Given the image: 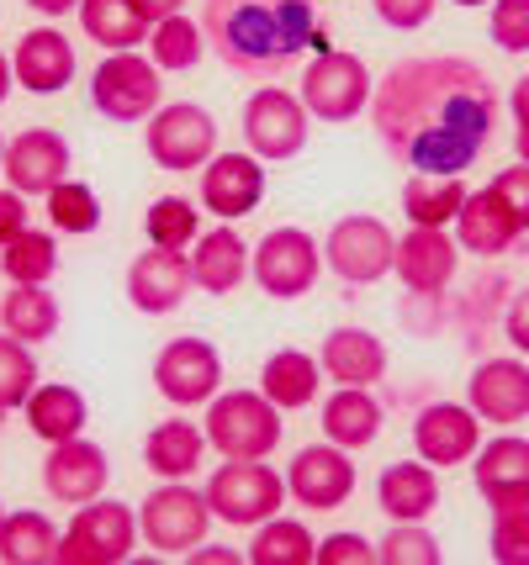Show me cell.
<instances>
[{
  "mask_svg": "<svg viewBox=\"0 0 529 565\" xmlns=\"http://www.w3.org/2000/svg\"><path fill=\"white\" fill-rule=\"evenodd\" d=\"M381 148L413 174H461L477 164L498 127V85L472 58H403L371 90Z\"/></svg>",
  "mask_w": 529,
  "mask_h": 565,
  "instance_id": "cell-1",
  "label": "cell"
},
{
  "mask_svg": "<svg viewBox=\"0 0 529 565\" xmlns=\"http://www.w3.org/2000/svg\"><path fill=\"white\" fill-rule=\"evenodd\" d=\"M207 49L223 58V70L276 85L307 53V43L324 53L318 6L313 0H207L202 6Z\"/></svg>",
  "mask_w": 529,
  "mask_h": 565,
  "instance_id": "cell-2",
  "label": "cell"
},
{
  "mask_svg": "<svg viewBox=\"0 0 529 565\" xmlns=\"http://www.w3.org/2000/svg\"><path fill=\"white\" fill-rule=\"evenodd\" d=\"M202 434L223 460H271L281 449L286 423L265 392H223L207 402Z\"/></svg>",
  "mask_w": 529,
  "mask_h": 565,
  "instance_id": "cell-3",
  "label": "cell"
},
{
  "mask_svg": "<svg viewBox=\"0 0 529 565\" xmlns=\"http://www.w3.org/2000/svg\"><path fill=\"white\" fill-rule=\"evenodd\" d=\"M133 544H138V513L127 502L96 497V502L75 508L70 529L59 534L53 565H123Z\"/></svg>",
  "mask_w": 529,
  "mask_h": 565,
  "instance_id": "cell-4",
  "label": "cell"
},
{
  "mask_svg": "<svg viewBox=\"0 0 529 565\" xmlns=\"http://www.w3.org/2000/svg\"><path fill=\"white\" fill-rule=\"evenodd\" d=\"M207 508L233 529H260L286 508V476H276L265 460H228L207 481Z\"/></svg>",
  "mask_w": 529,
  "mask_h": 565,
  "instance_id": "cell-5",
  "label": "cell"
},
{
  "mask_svg": "<svg viewBox=\"0 0 529 565\" xmlns=\"http://www.w3.org/2000/svg\"><path fill=\"white\" fill-rule=\"evenodd\" d=\"M91 106L102 111L106 122H117V127L149 122L154 111L165 106V79H159V64L144 58V53H112L102 70L91 74Z\"/></svg>",
  "mask_w": 529,
  "mask_h": 565,
  "instance_id": "cell-6",
  "label": "cell"
},
{
  "mask_svg": "<svg viewBox=\"0 0 529 565\" xmlns=\"http://www.w3.org/2000/svg\"><path fill=\"white\" fill-rule=\"evenodd\" d=\"M392 259H398V238L381 217H366V212H350L328 227L324 238V270H334L345 286H377L392 275Z\"/></svg>",
  "mask_w": 529,
  "mask_h": 565,
  "instance_id": "cell-7",
  "label": "cell"
},
{
  "mask_svg": "<svg viewBox=\"0 0 529 565\" xmlns=\"http://www.w3.org/2000/svg\"><path fill=\"white\" fill-rule=\"evenodd\" d=\"M371 90H377V79H371L360 53L324 49L307 64L297 96H303L307 117H318V122H350V117H360L371 106Z\"/></svg>",
  "mask_w": 529,
  "mask_h": 565,
  "instance_id": "cell-8",
  "label": "cell"
},
{
  "mask_svg": "<svg viewBox=\"0 0 529 565\" xmlns=\"http://www.w3.org/2000/svg\"><path fill=\"white\" fill-rule=\"evenodd\" d=\"M250 275L260 280V291L276 296V301H297L318 286L324 275V244L303 233V227H276L265 233L260 248L250 254Z\"/></svg>",
  "mask_w": 529,
  "mask_h": 565,
  "instance_id": "cell-9",
  "label": "cell"
},
{
  "mask_svg": "<svg viewBox=\"0 0 529 565\" xmlns=\"http://www.w3.org/2000/svg\"><path fill=\"white\" fill-rule=\"evenodd\" d=\"M207 529H212L207 492L186 487V481H165V487L149 492L144 508H138V534H144V544L159 550V555H186V550H197V544L207 540Z\"/></svg>",
  "mask_w": 529,
  "mask_h": 565,
  "instance_id": "cell-10",
  "label": "cell"
},
{
  "mask_svg": "<svg viewBox=\"0 0 529 565\" xmlns=\"http://www.w3.org/2000/svg\"><path fill=\"white\" fill-rule=\"evenodd\" d=\"M144 148L159 170H202L207 159L218 153V122L212 111L197 106V100H170L159 106L144 127Z\"/></svg>",
  "mask_w": 529,
  "mask_h": 565,
  "instance_id": "cell-11",
  "label": "cell"
},
{
  "mask_svg": "<svg viewBox=\"0 0 529 565\" xmlns=\"http://www.w3.org/2000/svg\"><path fill=\"white\" fill-rule=\"evenodd\" d=\"M244 143L260 164H281L297 159L307 148V106L303 96L281 90V85H260L244 100Z\"/></svg>",
  "mask_w": 529,
  "mask_h": 565,
  "instance_id": "cell-12",
  "label": "cell"
},
{
  "mask_svg": "<svg viewBox=\"0 0 529 565\" xmlns=\"http://www.w3.org/2000/svg\"><path fill=\"white\" fill-rule=\"evenodd\" d=\"M223 386V354L207 339H170L154 354V392L170 407H207Z\"/></svg>",
  "mask_w": 529,
  "mask_h": 565,
  "instance_id": "cell-13",
  "label": "cell"
},
{
  "mask_svg": "<svg viewBox=\"0 0 529 565\" xmlns=\"http://www.w3.org/2000/svg\"><path fill=\"white\" fill-rule=\"evenodd\" d=\"M70 164H75V153H70V138L64 132H53V127H27L17 132L11 143H6V185L11 191H22V196H49L59 180H70Z\"/></svg>",
  "mask_w": 529,
  "mask_h": 565,
  "instance_id": "cell-14",
  "label": "cell"
},
{
  "mask_svg": "<svg viewBox=\"0 0 529 565\" xmlns=\"http://www.w3.org/2000/svg\"><path fill=\"white\" fill-rule=\"evenodd\" d=\"M350 492H355L350 449H339V444L297 449V460L286 470V497H297L307 513H334V508L350 502Z\"/></svg>",
  "mask_w": 529,
  "mask_h": 565,
  "instance_id": "cell-15",
  "label": "cell"
},
{
  "mask_svg": "<svg viewBox=\"0 0 529 565\" xmlns=\"http://www.w3.org/2000/svg\"><path fill=\"white\" fill-rule=\"evenodd\" d=\"M112 481V460H106L102 444H91L85 434L64 444H49V460H43V492L59 508H85L96 502Z\"/></svg>",
  "mask_w": 529,
  "mask_h": 565,
  "instance_id": "cell-16",
  "label": "cell"
},
{
  "mask_svg": "<svg viewBox=\"0 0 529 565\" xmlns=\"http://www.w3.org/2000/svg\"><path fill=\"white\" fill-rule=\"evenodd\" d=\"M466 407L493 428H514L529 418V365L519 354H498L482 360L466 381Z\"/></svg>",
  "mask_w": 529,
  "mask_h": 565,
  "instance_id": "cell-17",
  "label": "cell"
},
{
  "mask_svg": "<svg viewBox=\"0 0 529 565\" xmlns=\"http://www.w3.org/2000/svg\"><path fill=\"white\" fill-rule=\"evenodd\" d=\"M482 428L487 423L466 407V402H429L424 413L413 418V449L429 466H466L482 449Z\"/></svg>",
  "mask_w": 529,
  "mask_h": 565,
  "instance_id": "cell-18",
  "label": "cell"
},
{
  "mask_svg": "<svg viewBox=\"0 0 529 565\" xmlns=\"http://www.w3.org/2000/svg\"><path fill=\"white\" fill-rule=\"evenodd\" d=\"M191 291H197V280H191V254L149 244V254H138V259L127 265V301H133L144 318L176 312Z\"/></svg>",
  "mask_w": 529,
  "mask_h": 565,
  "instance_id": "cell-19",
  "label": "cell"
},
{
  "mask_svg": "<svg viewBox=\"0 0 529 565\" xmlns=\"http://www.w3.org/2000/svg\"><path fill=\"white\" fill-rule=\"evenodd\" d=\"M455 265H461V244L451 238V227H408L398 238V259L392 270L413 296H445V286L455 280Z\"/></svg>",
  "mask_w": 529,
  "mask_h": 565,
  "instance_id": "cell-20",
  "label": "cell"
},
{
  "mask_svg": "<svg viewBox=\"0 0 529 565\" xmlns=\"http://www.w3.org/2000/svg\"><path fill=\"white\" fill-rule=\"evenodd\" d=\"M265 201V164L254 153H212L202 164V206L218 222L250 217Z\"/></svg>",
  "mask_w": 529,
  "mask_h": 565,
  "instance_id": "cell-21",
  "label": "cell"
},
{
  "mask_svg": "<svg viewBox=\"0 0 529 565\" xmlns=\"http://www.w3.org/2000/svg\"><path fill=\"white\" fill-rule=\"evenodd\" d=\"M75 70H80L75 43L59 26H32L17 43V53H11V74H17V85L27 96H59L75 79Z\"/></svg>",
  "mask_w": 529,
  "mask_h": 565,
  "instance_id": "cell-22",
  "label": "cell"
},
{
  "mask_svg": "<svg viewBox=\"0 0 529 565\" xmlns=\"http://www.w3.org/2000/svg\"><path fill=\"white\" fill-rule=\"evenodd\" d=\"M525 233H519V222L508 212L498 191L493 185H482V191H466L461 201V212H455V244L466 248V254H482V259H498L508 248L519 244Z\"/></svg>",
  "mask_w": 529,
  "mask_h": 565,
  "instance_id": "cell-23",
  "label": "cell"
},
{
  "mask_svg": "<svg viewBox=\"0 0 529 565\" xmlns=\"http://www.w3.org/2000/svg\"><path fill=\"white\" fill-rule=\"evenodd\" d=\"M477 460V492L487 508H508L529 497V439L519 434H498L472 455Z\"/></svg>",
  "mask_w": 529,
  "mask_h": 565,
  "instance_id": "cell-24",
  "label": "cell"
},
{
  "mask_svg": "<svg viewBox=\"0 0 529 565\" xmlns=\"http://www.w3.org/2000/svg\"><path fill=\"white\" fill-rule=\"evenodd\" d=\"M377 502L392 523H424L440 508V476L429 460H392L377 481Z\"/></svg>",
  "mask_w": 529,
  "mask_h": 565,
  "instance_id": "cell-25",
  "label": "cell"
},
{
  "mask_svg": "<svg viewBox=\"0 0 529 565\" xmlns=\"http://www.w3.org/2000/svg\"><path fill=\"white\" fill-rule=\"evenodd\" d=\"M324 381H339V386H377L387 375V344H381L371 328H334L324 339Z\"/></svg>",
  "mask_w": 529,
  "mask_h": 565,
  "instance_id": "cell-26",
  "label": "cell"
},
{
  "mask_svg": "<svg viewBox=\"0 0 529 565\" xmlns=\"http://www.w3.org/2000/svg\"><path fill=\"white\" fill-rule=\"evenodd\" d=\"M250 275V244L233 227H212L191 244V280L207 296H233Z\"/></svg>",
  "mask_w": 529,
  "mask_h": 565,
  "instance_id": "cell-27",
  "label": "cell"
},
{
  "mask_svg": "<svg viewBox=\"0 0 529 565\" xmlns=\"http://www.w3.org/2000/svg\"><path fill=\"white\" fill-rule=\"evenodd\" d=\"M22 418L43 444H64V439H80V434H85L91 407H85V396H80L75 386H64V381H43L38 392L27 396Z\"/></svg>",
  "mask_w": 529,
  "mask_h": 565,
  "instance_id": "cell-28",
  "label": "cell"
},
{
  "mask_svg": "<svg viewBox=\"0 0 529 565\" xmlns=\"http://www.w3.org/2000/svg\"><path fill=\"white\" fill-rule=\"evenodd\" d=\"M260 392L276 402L281 413H297L307 402H318L324 392V365L303 354V349H276L265 365H260Z\"/></svg>",
  "mask_w": 529,
  "mask_h": 565,
  "instance_id": "cell-29",
  "label": "cell"
},
{
  "mask_svg": "<svg viewBox=\"0 0 529 565\" xmlns=\"http://www.w3.org/2000/svg\"><path fill=\"white\" fill-rule=\"evenodd\" d=\"M202 455H207V434L186 418L154 423L149 439H144V466L159 481H186L191 470H202Z\"/></svg>",
  "mask_w": 529,
  "mask_h": 565,
  "instance_id": "cell-30",
  "label": "cell"
},
{
  "mask_svg": "<svg viewBox=\"0 0 529 565\" xmlns=\"http://www.w3.org/2000/svg\"><path fill=\"white\" fill-rule=\"evenodd\" d=\"M324 434L328 444H339V449H366V444H377L381 434V402L371 396V386H339V392L324 402Z\"/></svg>",
  "mask_w": 529,
  "mask_h": 565,
  "instance_id": "cell-31",
  "label": "cell"
},
{
  "mask_svg": "<svg viewBox=\"0 0 529 565\" xmlns=\"http://www.w3.org/2000/svg\"><path fill=\"white\" fill-rule=\"evenodd\" d=\"M80 26L91 43H102L112 53H133L138 43H149L154 26L138 17L133 0H80Z\"/></svg>",
  "mask_w": 529,
  "mask_h": 565,
  "instance_id": "cell-32",
  "label": "cell"
},
{
  "mask_svg": "<svg viewBox=\"0 0 529 565\" xmlns=\"http://www.w3.org/2000/svg\"><path fill=\"white\" fill-rule=\"evenodd\" d=\"M59 301L49 296V286H11V296H0V328L22 344H43L59 333Z\"/></svg>",
  "mask_w": 529,
  "mask_h": 565,
  "instance_id": "cell-33",
  "label": "cell"
},
{
  "mask_svg": "<svg viewBox=\"0 0 529 565\" xmlns=\"http://www.w3.org/2000/svg\"><path fill=\"white\" fill-rule=\"evenodd\" d=\"M461 201H466L461 174H408L403 185V212L413 227H451Z\"/></svg>",
  "mask_w": 529,
  "mask_h": 565,
  "instance_id": "cell-34",
  "label": "cell"
},
{
  "mask_svg": "<svg viewBox=\"0 0 529 565\" xmlns=\"http://www.w3.org/2000/svg\"><path fill=\"white\" fill-rule=\"evenodd\" d=\"M0 275L11 286H49L53 275H59V244H53V233L22 227L11 244L0 248Z\"/></svg>",
  "mask_w": 529,
  "mask_h": 565,
  "instance_id": "cell-35",
  "label": "cell"
},
{
  "mask_svg": "<svg viewBox=\"0 0 529 565\" xmlns=\"http://www.w3.org/2000/svg\"><path fill=\"white\" fill-rule=\"evenodd\" d=\"M59 555V529L43 513H11L0 523V561L6 565H53Z\"/></svg>",
  "mask_w": 529,
  "mask_h": 565,
  "instance_id": "cell-36",
  "label": "cell"
},
{
  "mask_svg": "<svg viewBox=\"0 0 529 565\" xmlns=\"http://www.w3.org/2000/svg\"><path fill=\"white\" fill-rule=\"evenodd\" d=\"M313 550H318V540L307 534V523H297V518H265L260 534L250 540V550H244V561L250 565H313Z\"/></svg>",
  "mask_w": 529,
  "mask_h": 565,
  "instance_id": "cell-37",
  "label": "cell"
},
{
  "mask_svg": "<svg viewBox=\"0 0 529 565\" xmlns=\"http://www.w3.org/2000/svg\"><path fill=\"white\" fill-rule=\"evenodd\" d=\"M202 53H207V32H202V22H191L186 11H180V17H165V22H154L149 58L159 64V74L165 70H197Z\"/></svg>",
  "mask_w": 529,
  "mask_h": 565,
  "instance_id": "cell-38",
  "label": "cell"
},
{
  "mask_svg": "<svg viewBox=\"0 0 529 565\" xmlns=\"http://www.w3.org/2000/svg\"><path fill=\"white\" fill-rule=\"evenodd\" d=\"M43 212H49L53 233H75V238H85V233L102 227V196H96L85 180H59L49 196H43Z\"/></svg>",
  "mask_w": 529,
  "mask_h": 565,
  "instance_id": "cell-39",
  "label": "cell"
},
{
  "mask_svg": "<svg viewBox=\"0 0 529 565\" xmlns=\"http://www.w3.org/2000/svg\"><path fill=\"white\" fill-rule=\"evenodd\" d=\"M144 233H149L154 248H176V254H186V248L202 238V212H197L186 196H159L149 206V217H144Z\"/></svg>",
  "mask_w": 529,
  "mask_h": 565,
  "instance_id": "cell-40",
  "label": "cell"
},
{
  "mask_svg": "<svg viewBox=\"0 0 529 565\" xmlns=\"http://www.w3.org/2000/svg\"><path fill=\"white\" fill-rule=\"evenodd\" d=\"M32 392H38V360H32V344L11 339V333L0 328V418H6V413H22Z\"/></svg>",
  "mask_w": 529,
  "mask_h": 565,
  "instance_id": "cell-41",
  "label": "cell"
},
{
  "mask_svg": "<svg viewBox=\"0 0 529 565\" xmlns=\"http://www.w3.org/2000/svg\"><path fill=\"white\" fill-rule=\"evenodd\" d=\"M487 550H493L498 565H529V497L525 502H508V508H493Z\"/></svg>",
  "mask_w": 529,
  "mask_h": 565,
  "instance_id": "cell-42",
  "label": "cell"
},
{
  "mask_svg": "<svg viewBox=\"0 0 529 565\" xmlns=\"http://www.w3.org/2000/svg\"><path fill=\"white\" fill-rule=\"evenodd\" d=\"M377 561L381 565H440L445 550H440V540L429 534L424 523H392L387 540L377 544Z\"/></svg>",
  "mask_w": 529,
  "mask_h": 565,
  "instance_id": "cell-43",
  "label": "cell"
},
{
  "mask_svg": "<svg viewBox=\"0 0 529 565\" xmlns=\"http://www.w3.org/2000/svg\"><path fill=\"white\" fill-rule=\"evenodd\" d=\"M487 32L504 53H529V0H493Z\"/></svg>",
  "mask_w": 529,
  "mask_h": 565,
  "instance_id": "cell-44",
  "label": "cell"
},
{
  "mask_svg": "<svg viewBox=\"0 0 529 565\" xmlns=\"http://www.w3.org/2000/svg\"><path fill=\"white\" fill-rule=\"evenodd\" d=\"M313 561L318 565H371L377 561V544L366 540V534H328V540H318V550H313Z\"/></svg>",
  "mask_w": 529,
  "mask_h": 565,
  "instance_id": "cell-45",
  "label": "cell"
},
{
  "mask_svg": "<svg viewBox=\"0 0 529 565\" xmlns=\"http://www.w3.org/2000/svg\"><path fill=\"white\" fill-rule=\"evenodd\" d=\"M434 6H440V0H371L377 22L392 26V32H419V26L434 17Z\"/></svg>",
  "mask_w": 529,
  "mask_h": 565,
  "instance_id": "cell-46",
  "label": "cell"
},
{
  "mask_svg": "<svg viewBox=\"0 0 529 565\" xmlns=\"http://www.w3.org/2000/svg\"><path fill=\"white\" fill-rule=\"evenodd\" d=\"M493 191L504 201L514 222H519V233H529V164H514V170H498L493 174Z\"/></svg>",
  "mask_w": 529,
  "mask_h": 565,
  "instance_id": "cell-47",
  "label": "cell"
},
{
  "mask_svg": "<svg viewBox=\"0 0 529 565\" xmlns=\"http://www.w3.org/2000/svg\"><path fill=\"white\" fill-rule=\"evenodd\" d=\"M504 339L529 360V286H519V291H514V301H508V312H504Z\"/></svg>",
  "mask_w": 529,
  "mask_h": 565,
  "instance_id": "cell-48",
  "label": "cell"
},
{
  "mask_svg": "<svg viewBox=\"0 0 529 565\" xmlns=\"http://www.w3.org/2000/svg\"><path fill=\"white\" fill-rule=\"evenodd\" d=\"M32 212H27V196L22 191H11V185H6V191H0V248L11 244V238H17V233H22V227H32Z\"/></svg>",
  "mask_w": 529,
  "mask_h": 565,
  "instance_id": "cell-49",
  "label": "cell"
},
{
  "mask_svg": "<svg viewBox=\"0 0 529 565\" xmlns=\"http://www.w3.org/2000/svg\"><path fill=\"white\" fill-rule=\"evenodd\" d=\"M133 6H138V17L154 26V22H165V17H180L186 0H133Z\"/></svg>",
  "mask_w": 529,
  "mask_h": 565,
  "instance_id": "cell-50",
  "label": "cell"
},
{
  "mask_svg": "<svg viewBox=\"0 0 529 565\" xmlns=\"http://www.w3.org/2000/svg\"><path fill=\"white\" fill-rule=\"evenodd\" d=\"M186 561H197V565H239L244 555H239V550H202V544H197V550H186Z\"/></svg>",
  "mask_w": 529,
  "mask_h": 565,
  "instance_id": "cell-51",
  "label": "cell"
},
{
  "mask_svg": "<svg viewBox=\"0 0 529 565\" xmlns=\"http://www.w3.org/2000/svg\"><path fill=\"white\" fill-rule=\"evenodd\" d=\"M38 17H49V22H59V17H70V11H80V0H27Z\"/></svg>",
  "mask_w": 529,
  "mask_h": 565,
  "instance_id": "cell-52",
  "label": "cell"
},
{
  "mask_svg": "<svg viewBox=\"0 0 529 565\" xmlns=\"http://www.w3.org/2000/svg\"><path fill=\"white\" fill-rule=\"evenodd\" d=\"M508 106H514V122L519 127H529V74L514 85V96H508Z\"/></svg>",
  "mask_w": 529,
  "mask_h": 565,
  "instance_id": "cell-53",
  "label": "cell"
},
{
  "mask_svg": "<svg viewBox=\"0 0 529 565\" xmlns=\"http://www.w3.org/2000/svg\"><path fill=\"white\" fill-rule=\"evenodd\" d=\"M11 79H17V74H11V58L0 53V106H6V96H11Z\"/></svg>",
  "mask_w": 529,
  "mask_h": 565,
  "instance_id": "cell-54",
  "label": "cell"
},
{
  "mask_svg": "<svg viewBox=\"0 0 529 565\" xmlns=\"http://www.w3.org/2000/svg\"><path fill=\"white\" fill-rule=\"evenodd\" d=\"M514 148H519V164H529V127H519V138H514Z\"/></svg>",
  "mask_w": 529,
  "mask_h": 565,
  "instance_id": "cell-55",
  "label": "cell"
},
{
  "mask_svg": "<svg viewBox=\"0 0 529 565\" xmlns=\"http://www.w3.org/2000/svg\"><path fill=\"white\" fill-rule=\"evenodd\" d=\"M451 6H487V0H451Z\"/></svg>",
  "mask_w": 529,
  "mask_h": 565,
  "instance_id": "cell-56",
  "label": "cell"
},
{
  "mask_svg": "<svg viewBox=\"0 0 529 565\" xmlns=\"http://www.w3.org/2000/svg\"><path fill=\"white\" fill-rule=\"evenodd\" d=\"M0 164H6V138H0Z\"/></svg>",
  "mask_w": 529,
  "mask_h": 565,
  "instance_id": "cell-57",
  "label": "cell"
},
{
  "mask_svg": "<svg viewBox=\"0 0 529 565\" xmlns=\"http://www.w3.org/2000/svg\"><path fill=\"white\" fill-rule=\"evenodd\" d=\"M0 523H6V513H0Z\"/></svg>",
  "mask_w": 529,
  "mask_h": 565,
  "instance_id": "cell-58",
  "label": "cell"
}]
</instances>
